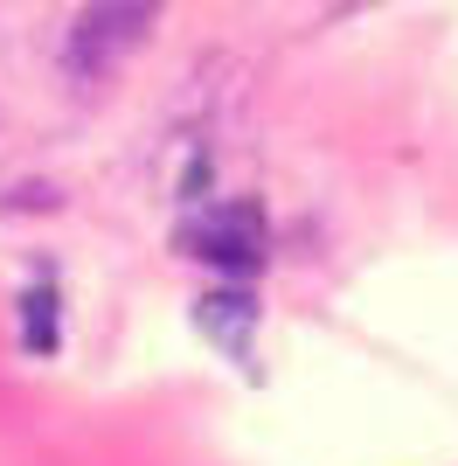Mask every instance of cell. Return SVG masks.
Here are the masks:
<instances>
[{
	"instance_id": "cell-1",
	"label": "cell",
	"mask_w": 458,
	"mask_h": 466,
	"mask_svg": "<svg viewBox=\"0 0 458 466\" xmlns=\"http://www.w3.org/2000/svg\"><path fill=\"white\" fill-rule=\"evenodd\" d=\"M160 7H167V0H84L76 21H70V42H63V63H70L76 77L118 70V63L160 28Z\"/></svg>"
},
{
	"instance_id": "cell-2",
	"label": "cell",
	"mask_w": 458,
	"mask_h": 466,
	"mask_svg": "<svg viewBox=\"0 0 458 466\" xmlns=\"http://www.w3.org/2000/svg\"><path fill=\"white\" fill-rule=\"evenodd\" d=\"M181 244L194 258L223 265V272H257L264 265V209L257 202H215L181 230Z\"/></svg>"
},
{
	"instance_id": "cell-3",
	"label": "cell",
	"mask_w": 458,
	"mask_h": 466,
	"mask_svg": "<svg viewBox=\"0 0 458 466\" xmlns=\"http://www.w3.org/2000/svg\"><path fill=\"white\" fill-rule=\"evenodd\" d=\"M28 341H35V349H49V286L28 299Z\"/></svg>"
}]
</instances>
